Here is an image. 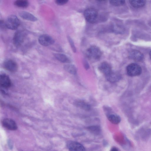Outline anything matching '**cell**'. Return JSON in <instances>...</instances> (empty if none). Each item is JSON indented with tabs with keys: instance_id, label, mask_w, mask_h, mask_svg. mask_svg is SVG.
Instances as JSON below:
<instances>
[{
	"instance_id": "cell-6",
	"label": "cell",
	"mask_w": 151,
	"mask_h": 151,
	"mask_svg": "<svg viewBox=\"0 0 151 151\" xmlns=\"http://www.w3.org/2000/svg\"><path fill=\"white\" fill-rule=\"evenodd\" d=\"M67 146L70 151H86L84 146L76 141L68 142L67 144Z\"/></svg>"
},
{
	"instance_id": "cell-20",
	"label": "cell",
	"mask_w": 151,
	"mask_h": 151,
	"mask_svg": "<svg viewBox=\"0 0 151 151\" xmlns=\"http://www.w3.org/2000/svg\"><path fill=\"white\" fill-rule=\"evenodd\" d=\"M64 68L65 70L71 74L75 75L76 73V68L73 65H66L64 66Z\"/></svg>"
},
{
	"instance_id": "cell-4",
	"label": "cell",
	"mask_w": 151,
	"mask_h": 151,
	"mask_svg": "<svg viewBox=\"0 0 151 151\" xmlns=\"http://www.w3.org/2000/svg\"><path fill=\"white\" fill-rule=\"evenodd\" d=\"M84 15L88 22L93 23L96 21L98 17V13L95 9L89 8L84 11Z\"/></svg>"
},
{
	"instance_id": "cell-7",
	"label": "cell",
	"mask_w": 151,
	"mask_h": 151,
	"mask_svg": "<svg viewBox=\"0 0 151 151\" xmlns=\"http://www.w3.org/2000/svg\"><path fill=\"white\" fill-rule=\"evenodd\" d=\"M38 41L41 45L44 46L52 45L55 42L53 39L47 34H43L40 36L39 38Z\"/></svg>"
},
{
	"instance_id": "cell-14",
	"label": "cell",
	"mask_w": 151,
	"mask_h": 151,
	"mask_svg": "<svg viewBox=\"0 0 151 151\" xmlns=\"http://www.w3.org/2000/svg\"><path fill=\"white\" fill-rule=\"evenodd\" d=\"M98 68L100 72L105 76L112 71L110 65L106 62H103L101 63Z\"/></svg>"
},
{
	"instance_id": "cell-28",
	"label": "cell",
	"mask_w": 151,
	"mask_h": 151,
	"mask_svg": "<svg viewBox=\"0 0 151 151\" xmlns=\"http://www.w3.org/2000/svg\"><path fill=\"white\" fill-rule=\"evenodd\" d=\"M149 56L150 59H151V50L150 51L149 53Z\"/></svg>"
},
{
	"instance_id": "cell-15",
	"label": "cell",
	"mask_w": 151,
	"mask_h": 151,
	"mask_svg": "<svg viewBox=\"0 0 151 151\" xmlns=\"http://www.w3.org/2000/svg\"><path fill=\"white\" fill-rule=\"evenodd\" d=\"M19 16L23 19L35 22L37 20V18L31 13L26 11H22L19 13Z\"/></svg>"
},
{
	"instance_id": "cell-21",
	"label": "cell",
	"mask_w": 151,
	"mask_h": 151,
	"mask_svg": "<svg viewBox=\"0 0 151 151\" xmlns=\"http://www.w3.org/2000/svg\"><path fill=\"white\" fill-rule=\"evenodd\" d=\"M14 4L19 7L25 8L28 6L29 2L27 0H18L14 2Z\"/></svg>"
},
{
	"instance_id": "cell-19",
	"label": "cell",
	"mask_w": 151,
	"mask_h": 151,
	"mask_svg": "<svg viewBox=\"0 0 151 151\" xmlns=\"http://www.w3.org/2000/svg\"><path fill=\"white\" fill-rule=\"evenodd\" d=\"M130 4L133 7L139 8L144 6L146 3L145 0H130Z\"/></svg>"
},
{
	"instance_id": "cell-9",
	"label": "cell",
	"mask_w": 151,
	"mask_h": 151,
	"mask_svg": "<svg viewBox=\"0 0 151 151\" xmlns=\"http://www.w3.org/2000/svg\"><path fill=\"white\" fill-rule=\"evenodd\" d=\"M3 126L9 130H15L17 129L16 123L13 120L9 118H5L2 121Z\"/></svg>"
},
{
	"instance_id": "cell-27",
	"label": "cell",
	"mask_w": 151,
	"mask_h": 151,
	"mask_svg": "<svg viewBox=\"0 0 151 151\" xmlns=\"http://www.w3.org/2000/svg\"><path fill=\"white\" fill-rule=\"evenodd\" d=\"M109 151H119L118 149L115 147H112Z\"/></svg>"
},
{
	"instance_id": "cell-13",
	"label": "cell",
	"mask_w": 151,
	"mask_h": 151,
	"mask_svg": "<svg viewBox=\"0 0 151 151\" xmlns=\"http://www.w3.org/2000/svg\"><path fill=\"white\" fill-rule=\"evenodd\" d=\"M105 76L108 81L113 83L118 81L121 78V75L119 73L112 71Z\"/></svg>"
},
{
	"instance_id": "cell-18",
	"label": "cell",
	"mask_w": 151,
	"mask_h": 151,
	"mask_svg": "<svg viewBox=\"0 0 151 151\" xmlns=\"http://www.w3.org/2000/svg\"><path fill=\"white\" fill-rule=\"evenodd\" d=\"M87 130L92 134L98 135L100 134L101 132V128L97 125H92L88 127Z\"/></svg>"
},
{
	"instance_id": "cell-17",
	"label": "cell",
	"mask_w": 151,
	"mask_h": 151,
	"mask_svg": "<svg viewBox=\"0 0 151 151\" xmlns=\"http://www.w3.org/2000/svg\"><path fill=\"white\" fill-rule=\"evenodd\" d=\"M55 58L58 61L63 63H68L70 60L65 55L61 53H55Z\"/></svg>"
},
{
	"instance_id": "cell-12",
	"label": "cell",
	"mask_w": 151,
	"mask_h": 151,
	"mask_svg": "<svg viewBox=\"0 0 151 151\" xmlns=\"http://www.w3.org/2000/svg\"><path fill=\"white\" fill-rule=\"evenodd\" d=\"M74 105L76 107L86 111H89L91 108L90 105L83 100H76L74 102Z\"/></svg>"
},
{
	"instance_id": "cell-24",
	"label": "cell",
	"mask_w": 151,
	"mask_h": 151,
	"mask_svg": "<svg viewBox=\"0 0 151 151\" xmlns=\"http://www.w3.org/2000/svg\"><path fill=\"white\" fill-rule=\"evenodd\" d=\"M68 0H56L55 2L56 4L59 5H62L66 4L68 2Z\"/></svg>"
},
{
	"instance_id": "cell-5",
	"label": "cell",
	"mask_w": 151,
	"mask_h": 151,
	"mask_svg": "<svg viewBox=\"0 0 151 151\" xmlns=\"http://www.w3.org/2000/svg\"><path fill=\"white\" fill-rule=\"evenodd\" d=\"M127 71L128 75L131 76H135L140 75L142 72L141 67L136 63H132L127 67Z\"/></svg>"
},
{
	"instance_id": "cell-11",
	"label": "cell",
	"mask_w": 151,
	"mask_h": 151,
	"mask_svg": "<svg viewBox=\"0 0 151 151\" xmlns=\"http://www.w3.org/2000/svg\"><path fill=\"white\" fill-rule=\"evenodd\" d=\"M129 58L136 61H142L144 58L143 54L139 51L134 50L130 51L129 53Z\"/></svg>"
},
{
	"instance_id": "cell-8",
	"label": "cell",
	"mask_w": 151,
	"mask_h": 151,
	"mask_svg": "<svg viewBox=\"0 0 151 151\" xmlns=\"http://www.w3.org/2000/svg\"><path fill=\"white\" fill-rule=\"evenodd\" d=\"M3 66L5 69L11 72H15L18 69L16 63L11 59L6 60L3 63Z\"/></svg>"
},
{
	"instance_id": "cell-25",
	"label": "cell",
	"mask_w": 151,
	"mask_h": 151,
	"mask_svg": "<svg viewBox=\"0 0 151 151\" xmlns=\"http://www.w3.org/2000/svg\"><path fill=\"white\" fill-rule=\"evenodd\" d=\"M0 27L1 28L4 29L5 28H6L5 22L2 20H0Z\"/></svg>"
},
{
	"instance_id": "cell-3",
	"label": "cell",
	"mask_w": 151,
	"mask_h": 151,
	"mask_svg": "<svg viewBox=\"0 0 151 151\" xmlns=\"http://www.w3.org/2000/svg\"><path fill=\"white\" fill-rule=\"evenodd\" d=\"M26 35L27 33L24 30L17 31L13 38V43L14 46L16 47L20 46L23 43Z\"/></svg>"
},
{
	"instance_id": "cell-23",
	"label": "cell",
	"mask_w": 151,
	"mask_h": 151,
	"mask_svg": "<svg viewBox=\"0 0 151 151\" xmlns=\"http://www.w3.org/2000/svg\"><path fill=\"white\" fill-rule=\"evenodd\" d=\"M68 40L73 51L74 52H76V48L72 40L69 37H68Z\"/></svg>"
},
{
	"instance_id": "cell-2",
	"label": "cell",
	"mask_w": 151,
	"mask_h": 151,
	"mask_svg": "<svg viewBox=\"0 0 151 151\" xmlns=\"http://www.w3.org/2000/svg\"><path fill=\"white\" fill-rule=\"evenodd\" d=\"M101 54V52L99 48L95 46H91L86 51L87 57L92 60H96L99 59Z\"/></svg>"
},
{
	"instance_id": "cell-26",
	"label": "cell",
	"mask_w": 151,
	"mask_h": 151,
	"mask_svg": "<svg viewBox=\"0 0 151 151\" xmlns=\"http://www.w3.org/2000/svg\"><path fill=\"white\" fill-rule=\"evenodd\" d=\"M84 67L87 70L89 69V65L86 61H85L84 62Z\"/></svg>"
},
{
	"instance_id": "cell-16",
	"label": "cell",
	"mask_w": 151,
	"mask_h": 151,
	"mask_svg": "<svg viewBox=\"0 0 151 151\" xmlns=\"http://www.w3.org/2000/svg\"><path fill=\"white\" fill-rule=\"evenodd\" d=\"M107 116L109 120L114 124H118L121 121L120 117L116 114L111 113L107 115Z\"/></svg>"
},
{
	"instance_id": "cell-22",
	"label": "cell",
	"mask_w": 151,
	"mask_h": 151,
	"mask_svg": "<svg viewBox=\"0 0 151 151\" xmlns=\"http://www.w3.org/2000/svg\"><path fill=\"white\" fill-rule=\"evenodd\" d=\"M109 2L111 5L115 6H121L125 3L124 0H111Z\"/></svg>"
},
{
	"instance_id": "cell-1",
	"label": "cell",
	"mask_w": 151,
	"mask_h": 151,
	"mask_svg": "<svg viewBox=\"0 0 151 151\" xmlns=\"http://www.w3.org/2000/svg\"><path fill=\"white\" fill-rule=\"evenodd\" d=\"M5 24L7 28L14 30L19 27L20 22L17 16L14 15H11L8 17Z\"/></svg>"
},
{
	"instance_id": "cell-10",
	"label": "cell",
	"mask_w": 151,
	"mask_h": 151,
	"mask_svg": "<svg viewBox=\"0 0 151 151\" xmlns=\"http://www.w3.org/2000/svg\"><path fill=\"white\" fill-rule=\"evenodd\" d=\"M12 82L9 77L5 74H2L0 76V85L1 87L7 88L10 87Z\"/></svg>"
}]
</instances>
